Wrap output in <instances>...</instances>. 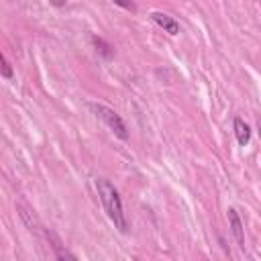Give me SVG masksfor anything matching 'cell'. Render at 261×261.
<instances>
[{
	"label": "cell",
	"mask_w": 261,
	"mask_h": 261,
	"mask_svg": "<svg viewBox=\"0 0 261 261\" xmlns=\"http://www.w3.org/2000/svg\"><path fill=\"white\" fill-rule=\"evenodd\" d=\"M96 190H98L100 202H102L110 222L114 224V228H118L120 232H126L128 230V222H126V216H124V210H122V200L118 196V190L104 177L96 179Z\"/></svg>",
	"instance_id": "obj_1"
},
{
	"label": "cell",
	"mask_w": 261,
	"mask_h": 261,
	"mask_svg": "<svg viewBox=\"0 0 261 261\" xmlns=\"http://www.w3.org/2000/svg\"><path fill=\"white\" fill-rule=\"evenodd\" d=\"M88 108H90V110L94 112V116L100 118L120 141H126V139H128V130H126V124H124V120L120 118V114H116L112 108H108V106H104V104H96V102H90Z\"/></svg>",
	"instance_id": "obj_2"
},
{
	"label": "cell",
	"mask_w": 261,
	"mask_h": 261,
	"mask_svg": "<svg viewBox=\"0 0 261 261\" xmlns=\"http://www.w3.org/2000/svg\"><path fill=\"white\" fill-rule=\"evenodd\" d=\"M226 216H228V224H230V232L237 241V245L241 249H245V228H243V220L239 216V212L234 208H228L226 210Z\"/></svg>",
	"instance_id": "obj_3"
},
{
	"label": "cell",
	"mask_w": 261,
	"mask_h": 261,
	"mask_svg": "<svg viewBox=\"0 0 261 261\" xmlns=\"http://www.w3.org/2000/svg\"><path fill=\"white\" fill-rule=\"evenodd\" d=\"M151 20L157 27H161L165 33H169V35H177L179 33V22L173 16L165 14V12H151Z\"/></svg>",
	"instance_id": "obj_4"
},
{
	"label": "cell",
	"mask_w": 261,
	"mask_h": 261,
	"mask_svg": "<svg viewBox=\"0 0 261 261\" xmlns=\"http://www.w3.org/2000/svg\"><path fill=\"white\" fill-rule=\"evenodd\" d=\"M45 237H47V241H51V247H53V251H55V257H57V259H69V261H75V255H73V253H69V251L61 245V241L55 237V232L45 230Z\"/></svg>",
	"instance_id": "obj_5"
},
{
	"label": "cell",
	"mask_w": 261,
	"mask_h": 261,
	"mask_svg": "<svg viewBox=\"0 0 261 261\" xmlns=\"http://www.w3.org/2000/svg\"><path fill=\"white\" fill-rule=\"evenodd\" d=\"M234 137H237V141H239V145L241 147H245V145H249V141H251V128H249V124L243 120V118H234Z\"/></svg>",
	"instance_id": "obj_6"
},
{
	"label": "cell",
	"mask_w": 261,
	"mask_h": 261,
	"mask_svg": "<svg viewBox=\"0 0 261 261\" xmlns=\"http://www.w3.org/2000/svg\"><path fill=\"white\" fill-rule=\"evenodd\" d=\"M92 43H94V47H96V51L102 55V57H106V59H110L112 55H114V51H112V47L106 43V41H102L100 37H94L92 39Z\"/></svg>",
	"instance_id": "obj_7"
},
{
	"label": "cell",
	"mask_w": 261,
	"mask_h": 261,
	"mask_svg": "<svg viewBox=\"0 0 261 261\" xmlns=\"http://www.w3.org/2000/svg\"><path fill=\"white\" fill-rule=\"evenodd\" d=\"M16 210H18V216L22 218V222H24V224H27L31 230H37V220H35V216H33V214H31V212H29L24 206H20V204L16 206Z\"/></svg>",
	"instance_id": "obj_8"
},
{
	"label": "cell",
	"mask_w": 261,
	"mask_h": 261,
	"mask_svg": "<svg viewBox=\"0 0 261 261\" xmlns=\"http://www.w3.org/2000/svg\"><path fill=\"white\" fill-rule=\"evenodd\" d=\"M0 61H2V77L4 80H12V67L6 59V55H0Z\"/></svg>",
	"instance_id": "obj_9"
},
{
	"label": "cell",
	"mask_w": 261,
	"mask_h": 261,
	"mask_svg": "<svg viewBox=\"0 0 261 261\" xmlns=\"http://www.w3.org/2000/svg\"><path fill=\"white\" fill-rule=\"evenodd\" d=\"M116 6H122V8H126V10H130V12H135L137 10V6L130 2V0H112Z\"/></svg>",
	"instance_id": "obj_10"
},
{
	"label": "cell",
	"mask_w": 261,
	"mask_h": 261,
	"mask_svg": "<svg viewBox=\"0 0 261 261\" xmlns=\"http://www.w3.org/2000/svg\"><path fill=\"white\" fill-rule=\"evenodd\" d=\"M51 4H55V6H63L65 4V0H49Z\"/></svg>",
	"instance_id": "obj_11"
},
{
	"label": "cell",
	"mask_w": 261,
	"mask_h": 261,
	"mask_svg": "<svg viewBox=\"0 0 261 261\" xmlns=\"http://www.w3.org/2000/svg\"><path fill=\"white\" fill-rule=\"evenodd\" d=\"M257 124H259V135H261V118H259V122H257Z\"/></svg>",
	"instance_id": "obj_12"
}]
</instances>
